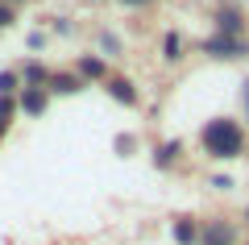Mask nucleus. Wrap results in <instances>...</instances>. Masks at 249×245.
Wrapping results in <instances>:
<instances>
[{"mask_svg":"<svg viewBox=\"0 0 249 245\" xmlns=\"http://www.w3.org/2000/svg\"><path fill=\"white\" fill-rule=\"evenodd\" d=\"M249 146V129L237 121V116H212V121H204V129H199V150H204L212 162H232V158H241Z\"/></svg>","mask_w":249,"mask_h":245,"instance_id":"1","label":"nucleus"},{"mask_svg":"<svg viewBox=\"0 0 249 245\" xmlns=\"http://www.w3.org/2000/svg\"><path fill=\"white\" fill-rule=\"evenodd\" d=\"M199 50L208 54V58H245L249 54V42L245 38H224V34H212L199 42Z\"/></svg>","mask_w":249,"mask_h":245,"instance_id":"2","label":"nucleus"},{"mask_svg":"<svg viewBox=\"0 0 249 245\" xmlns=\"http://www.w3.org/2000/svg\"><path fill=\"white\" fill-rule=\"evenodd\" d=\"M199 245H237V225L232 220H204V228H199Z\"/></svg>","mask_w":249,"mask_h":245,"instance_id":"3","label":"nucleus"},{"mask_svg":"<svg viewBox=\"0 0 249 245\" xmlns=\"http://www.w3.org/2000/svg\"><path fill=\"white\" fill-rule=\"evenodd\" d=\"M212 21H216V34H224V38H245V13H241L237 4H220V9L212 13Z\"/></svg>","mask_w":249,"mask_h":245,"instance_id":"4","label":"nucleus"},{"mask_svg":"<svg viewBox=\"0 0 249 245\" xmlns=\"http://www.w3.org/2000/svg\"><path fill=\"white\" fill-rule=\"evenodd\" d=\"M104 92L116 100V104H124V108H137V104H142V92H137V83L129 75H108Z\"/></svg>","mask_w":249,"mask_h":245,"instance_id":"5","label":"nucleus"},{"mask_svg":"<svg viewBox=\"0 0 249 245\" xmlns=\"http://www.w3.org/2000/svg\"><path fill=\"white\" fill-rule=\"evenodd\" d=\"M75 75L83 79V83H108V62H104V54H79L75 58Z\"/></svg>","mask_w":249,"mask_h":245,"instance_id":"6","label":"nucleus"},{"mask_svg":"<svg viewBox=\"0 0 249 245\" xmlns=\"http://www.w3.org/2000/svg\"><path fill=\"white\" fill-rule=\"evenodd\" d=\"M17 108L25 116H42L46 108H50V92L46 88H21L17 92Z\"/></svg>","mask_w":249,"mask_h":245,"instance_id":"7","label":"nucleus"},{"mask_svg":"<svg viewBox=\"0 0 249 245\" xmlns=\"http://www.w3.org/2000/svg\"><path fill=\"white\" fill-rule=\"evenodd\" d=\"M83 88H88V83H83L75 71H54L50 83H46V92H50V96H79Z\"/></svg>","mask_w":249,"mask_h":245,"instance_id":"8","label":"nucleus"},{"mask_svg":"<svg viewBox=\"0 0 249 245\" xmlns=\"http://www.w3.org/2000/svg\"><path fill=\"white\" fill-rule=\"evenodd\" d=\"M199 228H204V220H196V216H175L170 237H175V245H199Z\"/></svg>","mask_w":249,"mask_h":245,"instance_id":"9","label":"nucleus"},{"mask_svg":"<svg viewBox=\"0 0 249 245\" xmlns=\"http://www.w3.org/2000/svg\"><path fill=\"white\" fill-rule=\"evenodd\" d=\"M17 75H21V88H46L54 71L46 67L42 58H29V62H21V71H17Z\"/></svg>","mask_w":249,"mask_h":245,"instance_id":"10","label":"nucleus"},{"mask_svg":"<svg viewBox=\"0 0 249 245\" xmlns=\"http://www.w3.org/2000/svg\"><path fill=\"white\" fill-rule=\"evenodd\" d=\"M178 150H183V141H162V146H154V167L170 170L178 162Z\"/></svg>","mask_w":249,"mask_h":245,"instance_id":"11","label":"nucleus"},{"mask_svg":"<svg viewBox=\"0 0 249 245\" xmlns=\"http://www.w3.org/2000/svg\"><path fill=\"white\" fill-rule=\"evenodd\" d=\"M183 54H187V46H183V34H178V29L162 34V58H166V62H178Z\"/></svg>","mask_w":249,"mask_h":245,"instance_id":"12","label":"nucleus"},{"mask_svg":"<svg viewBox=\"0 0 249 245\" xmlns=\"http://www.w3.org/2000/svg\"><path fill=\"white\" fill-rule=\"evenodd\" d=\"M21 92V75L17 71H0V96H17Z\"/></svg>","mask_w":249,"mask_h":245,"instance_id":"13","label":"nucleus"},{"mask_svg":"<svg viewBox=\"0 0 249 245\" xmlns=\"http://www.w3.org/2000/svg\"><path fill=\"white\" fill-rule=\"evenodd\" d=\"M112 146H116V154H121V158H129V154L137 150V137H133V133H116Z\"/></svg>","mask_w":249,"mask_h":245,"instance_id":"14","label":"nucleus"},{"mask_svg":"<svg viewBox=\"0 0 249 245\" xmlns=\"http://www.w3.org/2000/svg\"><path fill=\"white\" fill-rule=\"evenodd\" d=\"M21 108H17V96H0V121H9L13 125V116H17Z\"/></svg>","mask_w":249,"mask_h":245,"instance_id":"15","label":"nucleus"},{"mask_svg":"<svg viewBox=\"0 0 249 245\" xmlns=\"http://www.w3.org/2000/svg\"><path fill=\"white\" fill-rule=\"evenodd\" d=\"M100 46H104V54H116L121 50V38L116 34H100Z\"/></svg>","mask_w":249,"mask_h":245,"instance_id":"16","label":"nucleus"},{"mask_svg":"<svg viewBox=\"0 0 249 245\" xmlns=\"http://www.w3.org/2000/svg\"><path fill=\"white\" fill-rule=\"evenodd\" d=\"M212 187H216V191H232L237 179H232V175H212Z\"/></svg>","mask_w":249,"mask_h":245,"instance_id":"17","label":"nucleus"},{"mask_svg":"<svg viewBox=\"0 0 249 245\" xmlns=\"http://www.w3.org/2000/svg\"><path fill=\"white\" fill-rule=\"evenodd\" d=\"M13 21H17V9H9V4H0V29H9Z\"/></svg>","mask_w":249,"mask_h":245,"instance_id":"18","label":"nucleus"},{"mask_svg":"<svg viewBox=\"0 0 249 245\" xmlns=\"http://www.w3.org/2000/svg\"><path fill=\"white\" fill-rule=\"evenodd\" d=\"M241 108H245V125H249V79L241 83Z\"/></svg>","mask_w":249,"mask_h":245,"instance_id":"19","label":"nucleus"},{"mask_svg":"<svg viewBox=\"0 0 249 245\" xmlns=\"http://www.w3.org/2000/svg\"><path fill=\"white\" fill-rule=\"evenodd\" d=\"M116 4H124V9H145V4H154V0H116Z\"/></svg>","mask_w":249,"mask_h":245,"instance_id":"20","label":"nucleus"},{"mask_svg":"<svg viewBox=\"0 0 249 245\" xmlns=\"http://www.w3.org/2000/svg\"><path fill=\"white\" fill-rule=\"evenodd\" d=\"M0 4H9V9H17V4H25V0H0Z\"/></svg>","mask_w":249,"mask_h":245,"instance_id":"21","label":"nucleus"},{"mask_svg":"<svg viewBox=\"0 0 249 245\" xmlns=\"http://www.w3.org/2000/svg\"><path fill=\"white\" fill-rule=\"evenodd\" d=\"M4 133H9V121H0V141H4Z\"/></svg>","mask_w":249,"mask_h":245,"instance_id":"22","label":"nucleus"},{"mask_svg":"<svg viewBox=\"0 0 249 245\" xmlns=\"http://www.w3.org/2000/svg\"><path fill=\"white\" fill-rule=\"evenodd\" d=\"M245 220H249V208H245Z\"/></svg>","mask_w":249,"mask_h":245,"instance_id":"23","label":"nucleus"},{"mask_svg":"<svg viewBox=\"0 0 249 245\" xmlns=\"http://www.w3.org/2000/svg\"><path fill=\"white\" fill-rule=\"evenodd\" d=\"M88 4H96V0H88Z\"/></svg>","mask_w":249,"mask_h":245,"instance_id":"24","label":"nucleus"}]
</instances>
